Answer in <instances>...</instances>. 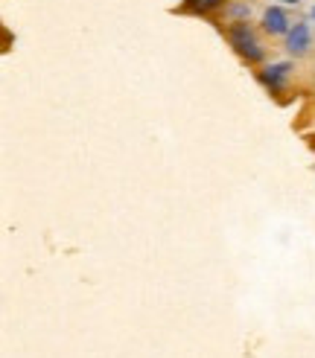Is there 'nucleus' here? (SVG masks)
<instances>
[{
	"label": "nucleus",
	"mask_w": 315,
	"mask_h": 358,
	"mask_svg": "<svg viewBox=\"0 0 315 358\" xmlns=\"http://www.w3.org/2000/svg\"><path fill=\"white\" fill-rule=\"evenodd\" d=\"M225 35H228L231 47L240 52L245 61L257 64V61H262V56H266V47L260 44V38L254 35L251 26H248V21H233L228 30H225Z\"/></svg>",
	"instance_id": "obj_1"
},
{
	"label": "nucleus",
	"mask_w": 315,
	"mask_h": 358,
	"mask_svg": "<svg viewBox=\"0 0 315 358\" xmlns=\"http://www.w3.org/2000/svg\"><path fill=\"white\" fill-rule=\"evenodd\" d=\"M289 76H292V61H274V64H269V68H262L257 79L271 90V94H278V90L286 88Z\"/></svg>",
	"instance_id": "obj_2"
},
{
	"label": "nucleus",
	"mask_w": 315,
	"mask_h": 358,
	"mask_svg": "<svg viewBox=\"0 0 315 358\" xmlns=\"http://www.w3.org/2000/svg\"><path fill=\"white\" fill-rule=\"evenodd\" d=\"M312 47V30L307 21H298L292 23V30L286 32V50L292 52V56H304V52H309Z\"/></svg>",
	"instance_id": "obj_3"
},
{
	"label": "nucleus",
	"mask_w": 315,
	"mask_h": 358,
	"mask_svg": "<svg viewBox=\"0 0 315 358\" xmlns=\"http://www.w3.org/2000/svg\"><path fill=\"white\" fill-rule=\"evenodd\" d=\"M289 30H292V21H289V15H286L280 6H269L266 12H262V32H269V35H286Z\"/></svg>",
	"instance_id": "obj_4"
},
{
	"label": "nucleus",
	"mask_w": 315,
	"mask_h": 358,
	"mask_svg": "<svg viewBox=\"0 0 315 358\" xmlns=\"http://www.w3.org/2000/svg\"><path fill=\"white\" fill-rule=\"evenodd\" d=\"M219 6H228V0H184V9L195 12V15H207V12H216Z\"/></svg>",
	"instance_id": "obj_5"
},
{
	"label": "nucleus",
	"mask_w": 315,
	"mask_h": 358,
	"mask_svg": "<svg viewBox=\"0 0 315 358\" xmlns=\"http://www.w3.org/2000/svg\"><path fill=\"white\" fill-rule=\"evenodd\" d=\"M231 12H233V15H236V18H242V15H248V9H245V6H233Z\"/></svg>",
	"instance_id": "obj_6"
},
{
	"label": "nucleus",
	"mask_w": 315,
	"mask_h": 358,
	"mask_svg": "<svg viewBox=\"0 0 315 358\" xmlns=\"http://www.w3.org/2000/svg\"><path fill=\"white\" fill-rule=\"evenodd\" d=\"M283 3H289V6H295V3H300V0H283Z\"/></svg>",
	"instance_id": "obj_7"
},
{
	"label": "nucleus",
	"mask_w": 315,
	"mask_h": 358,
	"mask_svg": "<svg viewBox=\"0 0 315 358\" xmlns=\"http://www.w3.org/2000/svg\"><path fill=\"white\" fill-rule=\"evenodd\" d=\"M312 18H315V6H312Z\"/></svg>",
	"instance_id": "obj_8"
},
{
	"label": "nucleus",
	"mask_w": 315,
	"mask_h": 358,
	"mask_svg": "<svg viewBox=\"0 0 315 358\" xmlns=\"http://www.w3.org/2000/svg\"><path fill=\"white\" fill-rule=\"evenodd\" d=\"M312 146H315V137H312Z\"/></svg>",
	"instance_id": "obj_9"
}]
</instances>
